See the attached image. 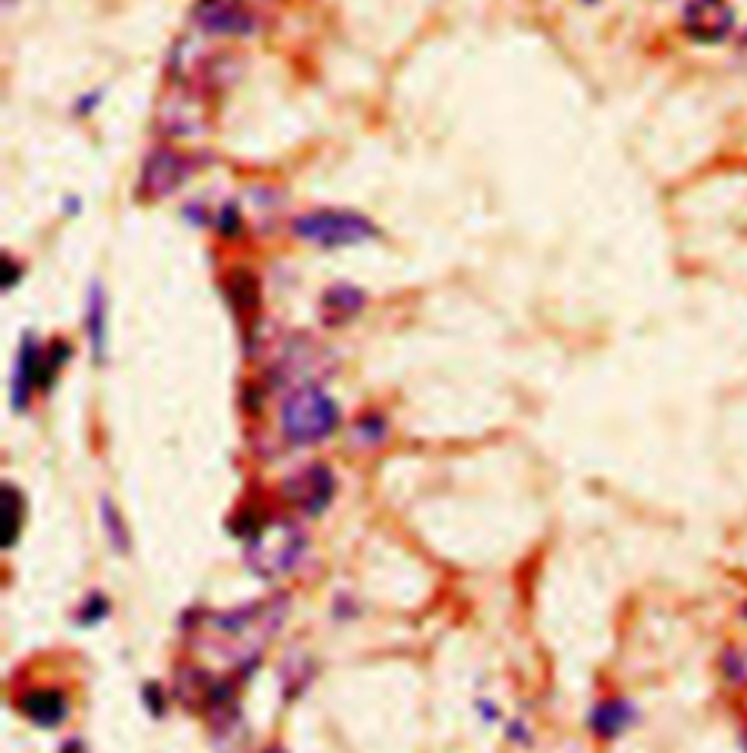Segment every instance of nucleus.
<instances>
[{
	"instance_id": "obj_1",
	"label": "nucleus",
	"mask_w": 747,
	"mask_h": 753,
	"mask_svg": "<svg viewBox=\"0 0 747 753\" xmlns=\"http://www.w3.org/2000/svg\"><path fill=\"white\" fill-rule=\"evenodd\" d=\"M284 622V610L278 602H263V605H251V608L237 610V613H225L216 616L214 637L216 643H222V651L234 660H254L257 648L269 643V637L275 634V628Z\"/></svg>"
},
{
	"instance_id": "obj_2",
	"label": "nucleus",
	"mask_w": 747,
	"mask_h": 753,
	"mask_svg": "<svg viewBox=\"0 0 747 753\" xmlns=\"http://www.w3.org/2000/svg\"><path fill=\"white\" fill-rule=\"evenodd\" d=\"M281 427L292 444H319L339 427V406L319 386H301L286 395Z\"/></svg>"
},
{
	"instance_id": "obj_3",
	"label": "nucleus",
	"mask_w": 747,
	"mask_h": 753,
	"mask_svg": "<svg viewBox=\"0 0 747 753\" xmlns=\"http://www.w3.org/2000/svg\"><path fill=\"white\" fill-rule=\"evenodd\" d=\"M304 532L289 523V520H272L254 529L249 546H246V561L257 575L263 578H278L289 573L298 558L304 555Z\"/></svg>"
},
{
	"instance_id": "obj_4",
	"label": "nucleus",
	"mask_w": 747,
	"mask_h": 753,
	"mask_svg": "<svg viewBox=\"0 0 747 753\" xmlns=\"http://www.w3.org/2000/svg\"><path fill=\"white\" fill-rule=\"evenodd\" d=\"M292 228L301 240L316 243L321 249L359 246L374 237V225L365 216L351 214V211H313V214L298 216Z\"/></svg>"
},
{
	"instance_id": "obj_5",
	"label": "nucleus",
	"mask_w": 747,
	"mask_h": 753,
	"mask_svg": "<svg viewBox=\"0 0 747 753\" xmlns=\"http://www.w3.org/2000/svg\"><path fill=\"white\" fill-rule=\"evenodd\" d=\"M158 123L173 138H199V135H205L208 126H211L208 94L202 88L178 82L176 88L161 100Z\"/></svg>"
},
{
	"instance_id": "obj_6",
	"label": "nucleus",
	"mask_w": 747,
	"mask_h": 753,
	"mask_svg": "<svg viewBox=\"0 0 747 753\" xmlns=\"http://www.w3.org/2000/svg\"><path fill=\"white\" fill-rule=\"evenodd\" d=\"M736 9L730 0H686L683 33L698 44H718L733 33Z\"/></svg>"
},
{
	"instance_id": "obj_7",
	"label": "nucleus",
	"mask_w": 747,
	"mask_h": 753,
	"mask_svg": "<svg viewBox=\"0 0 747 753\" xmlns=\"http://www.w3.org/2000/svg\"><path fill=\"white\" fill-rule=\"evenodd\" d=\"M190 176V158L170 146H158L143 161L141 190L146 199H164L173 196L178 187Z\"/></svg>"
},
{
	"instance_id": "obj_8",
	"label": "nucleus",
	"mask_w": 747,
	"mask_h": 753,
	"mask_svg": "<svg viewBox=\"0 0 747 753\" xmlns=\"http://www.w3.org/2000/svg\"><path fill=\"white\" fill-rule=\"evenodd\" d=\"M193 24L216 38H237L251 33L257 18L246 0H199Z\"/></svg>"
},
{
	"instance_id": "obj_9",
	"label": "nucleus",
	"mask_w": 747,
	"mask_h": 753,
	"mask_svg": "<svg viewBox=\"0 0 747 753\" xmlns=\"http://www.w3.org/2000/svg\"><path fill=\"white\" fill-rule=\"evenodd\" d=\"M284 491L289 502L298 505L304 514H319L333 497V473H330V467L324 465L307 467L304 473H295L286 482Z\"/></svg>"
},
{
	"instance_id": "obj_10",
	"label": "nucleus",
	"mask_w": 747,
	"mask_h": 753,
	"mask_svg": "<svg viewBox=\"0 0 747 753\" xmlns=\"http://www.w3.org/2000/svg\"><path fill=\"white\" fill-rule=\"evenodd\" d=\"M21 713L38 727H59L68 716V701L59 689H33L21 698Z\"/></svg>"
},
{
	"instance_id": "obj_11",
	"label": "nucleus",
	"mask_w": 747,
	"mask_h": 753,
	"mask_svg": "<svg viewBox=\"0 0 747 753\" xmlns=\"http://www.w3.org/2000/svg\"><path fill=\"white\" fill-rule=\"evenodd\" d=\"M41 377V354H38V345L33 339L24 342L21 348V357H18V368H15V383H12V400L15 406L21 409L27 400H30V392Z\"/></svg>"
},
{
	"instance_id": "obj_12",
	"label": "nucleus",
	"mask_w": 747,
	"mask_h": 753,
	"mask_svg": "<svg viewBox=\"0 0 747 753\" xmlns=\"http://www.w3.org/2000/svg\"><path fill=\"white\" fill-rule=\"evenodd\" d=\"M631 721H634V707H631L628 701H619V698L599 704V707L593 710V718H590L593 730H596L602 739H613V736L625 733V727H628Z\"/></svg>"
},
{
	"instance_id": "obj_13",
	"label": "nucleus",
	"mask_w": 747,
	"mask_h": 753,
	"mask_svg": "<svg viewBox=\"0 0 747 753\" xmlns=\"http://www.w3.org/2000/svg\"><path fill=\"white\" fill-rule=\"evenodd\" d=\"M362 304H365V298L354 287H336L324 295V313H327V319L333 324L351 319Z\"/></svg>"
},
{
	"instance_id": "obj_14",
	"label": "nucleus",
	"mask_w": 747,
	"mask_h": 753,
	"mask_svg": "<svg viewBox=\"0 0 747 753\" xmlns=\"http://www.w3.org/2000/svg\"><path fill=\"white\" fill-rule=\"evenodd\" d=\"M88 339L97 357H103L106 351V298L103 289H91V301H88Z\"/></svg>"
},
{
	"instance_id": "obj_15",
	"label": "nucleus",
	"mask_w": 747,
	"mask_h": 753,
	"mask_svg": "<svg viewBox=\"0 0 747 753\" xmlns=\"http://www.w3.org/2000/svg\"><path fill=\"white\" fill-rule=\"evenodd\" d=\"M103 520H106V529H108V538L114 546H120V549H126L129 546V535H126V529H123V520H120V514L114 511V505L108 500H103Z\"/></svg>"
},
{
	"instance_id": "obj_16",
	"label": "nucleus",
	"mask_w": 747,
	"mask_h": 753,
	"mask_svg": "<svg viewBox=\"0 0 747 753\" xmlns=\"http://www.w3.org/2000/svg\"><path fill=\"white\" fill-rule=\"evenodd\" d=\"M106 613H108L106 599H103L100 593H91V596L85 599V605L79 608V622H82V625H94V622H100Z\"/></svg>"
},
{
	"instance_id": "obj_17",
	"label": "nucleus",
	"mask_w": 747,
	"mask_h": 753,
	"mask_svg": "<svg viewBox=\"0 0 747 753\" xmlns=\"http://www.w3.org/2000/svg\"><path fill=\"white\" fill-rule=\"evenodd\" d=\"M62 753H88V751H85V748H82L79 742H68V745H65V751H62Z\"/></svg>"
},
{
	"instance_id": "obj_18",
	"label": "nucleus",
	"mask_w": 747,
	"mask_h": 753,
	"mask_svg": "<svg viewBox=\"0 0 747 753\" xmlns=\"http://www.w3.org/2000/svg\"><path fill=\"white\" fill-rule=\"evenodd\" d=\"M742 50H745V53H747V33H745V38H742Z\"/></svg>"
},
{
	"instance_id": "obj_19",
	"label": "nucleus",
	"mask_w": 747,
	"mask_h": 753,
	"mask_svg": "<svg viewBox=\"0 0 747 753\" xmlns=\"http://www.w3.org/2000/svg\"><path fill=\"white\" fill-rule=\"evenodd\" d=\"M745 613H747V605H745Z\"/></svg>"
}]
</instances>
